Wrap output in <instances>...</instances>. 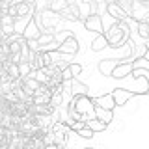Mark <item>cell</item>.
Here are the masks:
<instances>
[{
    "mask_svg": "<svg viewBox=\"0 0 149 149\" xmlns=\"http://www.w3.org/2000/svg\"><path fill=\"white\" fill-rule=\"evenodd\" d=\"M102 36L106 37V43H108V47L119 49L125 41H129L130 28L127 26V22H123V21H114V24H112L108 30H106V34H102Z\"/></svg>",
    "mask_w": 149,
    "mask_h": 149,
    "instance_id": "6da1fadb",
    "label": "cell"
},
{
    "mask_svg": "<svg viewBox=\"0 0 149 149\" xmlns=\"http://www.w3.org/2000/svg\"><path fill=\"white\" fill-rule=\"evenodd\" d=\"M73 104H74V112L82 116V121L95 118V106H93L90 95H74Z\"/></svg>",
    "mask_w": 149,
    "mask_h": 149,
    "instance_id": "7a4b0ae2",
    "label": "cell"
},
{
    "mask_svg": "<svg viewBox=\"0 0 149 149\" xmlns=\"http://www.w3.org/2000/svg\"><path fill=\"white\" fill-rule=\"evenodd\" d=\"M50 134L54 136V142L58 143V146H63L67 136H69V127L63 121H54L52 127H50Z\"/></svg>",
    "mask_w": 149,
    "mask_h": 149,
    "instance_id": "3957f363",
    "label": "cell"
},
{
    "mask_svg": "<svg viewBox=\"0 0 149 149\" xmlns=\"http://www.w3.org/2000/svg\"><path fill=\"white\" fill-rule=\"evenodd\" d=\"M78 49H80V47H78V39H77L74 36L69 34L63 41H60L56 52H58V54H77Z\"/></svg>",
    "mask_w": 149,
    "mask_h": 149,
    "instance_id": "277c9868",
    "label": "cell"
},
{
    "mask_svg": "<svg viewBox=\"0 0 149 149\" xmlns=\"http://www.w3.org/2000/svg\"><path fill=\"white\" fill-rule=\"evenodd\" d=\"M130 73H132V60L123 58V60L118 62V65L114 67V71H112L110 77H114V78H127Z\"/></svg>",
    "mask_w": 149,
    "mask_h": 149,
    "instance_id": "5b68a950",
    "label": "cell"
},
{
    "mask_svg": "<svg viewBox=\"0 0 149 149\" xmlns=\"http://www.w3.org/2000/svg\"><path fill=\"white\" fill-rule=\"evenodd\" d=\"M49 101H50V90L43 84H39L37 90H34V93H32L30 102L32 104H49Z\"/></svg>",
    "mask_w": 149,
    "mask_h": 149,
    "instance_id": "8992f818",
    "label": "cell"
},
{
    "mask_svg": "<svg viewBox=\"0 0 149 149\" xmlns=\"http://www.w3.org/2000/svg\"><path fill=\"white\" fill-rule=\"evenodd\" d=\"M39 34H41V28L37 26V22H36L34 17L28 19V22L24 24V28L21 30V36L24 37L26 41H28V39H37V37H39Z\"/></svg>",
    "mask_w": 149,
    "mask_h": 149,
    "instance_id": "52a82bcc",
    "label": "cell"
},
{
    "mask_svg": "<svg viewBox=\"0 0 149 149\" xmlns=\"http://www.w3.org/2000/svg\"><path fill=\"white\" fill-rule=\"evenodd\" d=\"M84 28L90 32H95L97 36L102 34V17L97 13V15H88L86 19H84Z\"/></svg>",
    "mask_w": 149,
    "mask_h": 149,
    "instance_id": "ba28073f",
    "label": "cell"
},
{
    "mask_svg": "<svg viewBox=\"0 0 149 149\" xmlns=\"http://www.w3.org/2000/svg\"><path fill=\"white\" fill-rule=\"evenodd\" d=\"M58 15H60V19H62V21H69V22H78V21H82V19H80V13H78L77 4H73V2H69V6L65 8L63 11H60Z\"/></svg>",
    "mask_w": 149,
    "mask_h": 149,
    "instance_id": "9c48e42d",
    "label": "cell"
},
{
    "mask_svg": "<svg viewBox=\"0 0 149 149\" xmlns=\"http://www.w3.org/2000/svg\"><path fill=\"white\" fill-rule=\"evenodd\" d=\"M91 102H93L95 108H102V110H114V106H116L114 99H112V93L99 95V97H95V99H91Z\"/></svg>",
    "mask_w": 149,
    "mask_h": 149,
    "instance_id": "30bf717a",
    "label": "cell"
},
{
    "mask_svg": "<svg viewBox=\"0 0 149 149\" xmlns=\"http://www.w3.org/2000/svg\"><path fill=\"white\" fill-rule=\"evenodd\" d=\"M130 97H132V91L125 90V88H116L112 91V99H114L116 106H125L130 101Z\"/></svg>",
    "mask_w": 149,
    "mask_h": 149,
    "instance_id": "8fae6325",
    "label": "cell"
},
{
    "mask_svg": "<svg viewBox=\"0 0 149 149\" xmlns=\"http://www.w3.org/2000/svg\"><path fill=\"white\" fill-rule=\"evenodd\" d=\"M104 9H106V13H108V15L114 19V21H123V22H127V15H125L123 13V9H121L118 4L116 2H110V4H106L104 6Z\"/></svg>",
    "mask_w": 149,
    "mask_h": 149,
    "instance_id": "7c38bea8",
    "label": "cell"
},
{
    "mask_svg": "<svg viewBox=\"0 0 149 149\" xmlns=\"http://www.w3.org/2000/svg\"><path fill=\"white\" fill-rule=\"evenodd\" d=\"M0 24H2V37L15 34V19L11 15H2L0 17Z\"/></svg>",
    "mask_w": 149,
    "mask_h": 149,
    "instance_id": "4fadbf2b",
    "label": "cell"
},
{
    "mask_svg": "<svg viewBox=\"0 0 149 149\" xmlns=\"http://www.w3.org/2000/svg\"><path fill=\"white\" fill-rule=\"evenodd\" d=\"M119 60H116V58H108V60H101L99 62V73L101 74H104V77H110L112 71H114V67L118 65Z\"/></svg>",
    "mask_w": 149,
    "mask_h": 149,
    "instance_id": "5bb4252c",
    "label": "cell"
},
{
    "mask_svg": "<svg viewBox=\"0 0 149 149\" xmlns=\"http://www.w3.org/2000/svg\"><path fill=\"white\" fill-rule=\"evenodd\" d=\"M84 127H88L91 130L93 134H97V132H104L106 127L108 125L104 123V121H101V119H97V118H91V119H88V121H84Z\"/></svg>",
    "mask_w": 149,
    "mask_h": 149,
    "instance_id": "9a60e30c",
    "label": "cell"
},
{
    "mask_svg": "<svg viewBox=\"0 0 149 149\" xmlns=\"http://www.w3.org/2000/svg\"><path fill=\"white\" fill-rule=\"evenodd\" d=\"M2 71L6 73L9 78H11V82H13V80H17V78H21V74H19V67H17V63L9 62V60H6V62H2Z\"/></svg>",
    "mask_w": 149,
    "mask_h": 149,
    "instance_id": "2e32d148",
    "label": "cell"
},
{
    "mask_svg": "<svg viewBox=\"0 0 149 149\" xmlns=\"http://www.w3.org/2000/svg\"><path fill=\"white\" fill-rule=\"evenodd\" d=\"M69 90H71V95L74 97V95H88V90H90V88H88L84 82L73 78V80L69 82Z\"/></svg>",
    "mask_w": 149,
    "mask_h": 149,
    "instance_id": "e0dca14e",
    "label": "cell"
},
{
    "mask_svg": "<svg viewBox=\"0 0 149 149\" xmlns=\"http://www.w3.org/2000/svg\"><path fill=\"white\" fill-rule=\"evenodd\" d=\"M36 119V125L39 130H43V132H47V130H50V127H52V116H34Z\"/></svg>",
    "mask_w": 149,
    "mask_h": 149,
    "instance_id": "ac0fdd59",
    "label": "cell"
},
{
    "mask_svg": "<svg viewBox=\"0 0 149 149\" xmlns=\"http://www.w3.org/2000/svg\"><path fill=\"white\" fill-rule=\"evenodd\" d=\"M106 47H108V43H106V37L102 36V34H99L95 37V39L91 41V45H90V49L93 50V52H101V50H104Z\"/></svg>",
    "mask_w": 149,
    "mask_h": 149,
    "instance_id": "d6986e66",
    "label": "cell"
},
{
    "mask_svg": "<svg viewBox=\"0 0 149 149\" xmlns=\"http://www.w3.org/2000/svg\"><path fill=\"white\" fill-rule=\"evenodd\" d=\"M69 6V0H49V11L60 13Z\"/></svg>",
    "mask_w": 149,
    "mask_h": 149,
    "instance_id": "ffe728a7",
    "label": "cell"
},
{
    "mask_svg": "<svg viewBox=\"0 0 149 149\" xmlns=\"http://www.w3.org/2000/svg\"><path fill=\"white\" fill-rule=\"evenodd\" d=\"M134 2H136V0H118L116 4H118V6L123 9L125 15L130 19V15H132V9H134Z\"/></svg>",
    "mask_w": 149,
    "mask_h": 149,
    "instance_id": "44dd1931",
    "label": "cell"
},
{
    "mask_svg": "<svg viewBox=\"0 0 149 149\" xmlns=\"http://www.w3.org/2000/svg\"><path fill=\"white\" fill-rule=\"evenodd\" d=\"M95 118L104 121L106 125L110 123L112 119H114V114H112V110H102V108H95Z\"/></svg>",
    "mask_w": 149,
    "mask_h": 149,
    "instance_id": "7402d4cb",
    "label": "cell"
},
{
    "mask_svg": "<svg viewBox=\"0 0 149 149\" xmlns=\"http://www.w3.org/2000/svg\"><path fill=\"white\" fill-rule=\"evenodd\" d=\"M63 102V91H54V93H50V101H49V104L52 106V108H60V104Z\"/></svg>",
    "mask_w": 149,
    "mask_h": 149,
    "instance_id": "603a6c76",
    "label": "cell"
},
{
    "mask_svg": "<svg viewBox=\"0 0 149 149\" xmlns=\"http://www.w3.org/2000/svg\"><path fill=\"white\" fill-rule=\"evenodd\" d=\"M17 67H19V74H21V77H28V74H30L32 71H34L32 63H30V62H26V60L19 62V63H17Z\"/></svg>",
    "mask_w": 149,
    "mask_h": 149,
    "instance_id": "cb8c5ba5",
    "label": "cell"
},
{
    "mask_svg": "<svg viewBox=\"0 0 149 149\" xmlns=\"http://www.w3.org/2000/svg\"><path fill=\"white\" fill-rule=\"evenodd\" d=\"M136 32H138V36L142 37L143 41H147L149 39V22H138V24H136Z\"/></svg>",
    "mask_w": 149,
    "mask_h": 149,
    "instance_id": "d4e9b609",
    "label": "cell"
},
{
    "mask_svg": "<svg viewBox=\"0 0 149 149\" xmlns=\"http://www.w3.org/2000/svg\"><path fill=\"white\" fill-rule=\"evenodd\" d=\"M9 56V47H8V41L2 39V43H0V62H6Z\"/></svg>",
    "mask_w": 149,
    "mask_h": 149,
    "instance_id": "484cf974",
    "label": "cell"
},
{
    "mask_svg": "<svg viewBox=\"0 0 149 149\" xmlns=\"http://www.w3.org/2000/svg\"><path fill=\"white\" fill-rule=\"evenodd\" d=\"M60 74H62V82H71L73 78H74V74L71 73V69H69V65H67L65 69H62V73H60Z\"/></svg>",
    "mask_w": 149,
    "mask_h": 149,
    "instance_id": "4316f807",
    "label": "cell"
},
{
    "mask_svg": "<svg viewBox=\"0 0 149 149\" xmlns=\"http://www.w3.org/2000/svg\"><path fill=\"white\" fill-rule=\"evenodd\" d=\"M130 74H134V78H146L149 77V69H132V73Z\"/></svg>",
    "mask_w": 149,
    "mask_h": 149,
    "instance_id": "83f0119b",
    "label": "cell"
},
{
    "mask_svg": "<svg viewBox=\"0 0 149 149\" xmlns=\"http://www.w3.org/2000/svg\"><path fill=\"white\" fill-rule=\"evenodd\" d=\"M77 134H78L80 138H84V140H90V138H93V132H91V130L88 129V127H82L80 130H77Z\"/></svg>",
    "mask_w": 149,
    "mask_h": 149,
    "instance_id": "f1b7e54d",
    "label": "cell"
},
{
    "mask_svg": "<svg viewBox=\"0 0 149 149\" xmlns=\"http://www.w3.org/2000/svg\"><path fill=\"white\" fill-rule=\"evenodd\" d=\"M69 69H71V73L74 74V77L82 73V67H80V65H78V63H69Z\"/></svg>",
    "mask_w": 149,
    "mask_h": 149,
    "instance_id": "f546056e",
    "label": "cell"
},
{
    "mask_svg": "<svg viewBox=\"0 0 149 149\" xmlns=\"http://www.w3.org/2000/svg\"><path fill=\"white\" fill-rule=\"evenodd\" d=\"M0 37H2V24H0Z\"/></svg>",
    "mask_w": 149,
    "mask_h": 149,
    "instance_id": "4dcf8cb0",
    "label": "cell"
},
{
    "mask_svg": "<svg viewBox=\"0 0 149 149\" xmlns=\"http://www.w3.org/2000/svg\"><path fill=\"white\" fill-rule=\"evenodd\" d=\"M0 71H2V62H0Z\"/></svg>",
    "mask_w": 149,
    "mask_h": 149,
    "instance_id": "1f68e13d",
    "label": "cell"
},
{
    "mask_svg": "<svg viewBox=\"0 0 149 149\" xmlns=\"http://www.w3.org/2000/svg\"><path fill=\"white\" fill-rule=\"evenodd\" d=\"M2 39H4V37H0V43H2Z\"/></svg>",
    "mask_w": 149,
    "mask_h": 149,
    "instance_id": "d6a6232c",
    "label": "cell"
},
{
    "mask_svg": "<svg viewBox=\"0 0 149 149\" xmlns=\"http://www.w3.org/2000/svg\"><path fill=\"white\" fill-rule=\"evenodd\" d=\"M114 2H118V0H114Z\"/></svg>",
    "mask_w": 149,
    "mask_h": 149,
    "instance_id": "836d02e7",
    "label": "cell"
}]
</instances>
